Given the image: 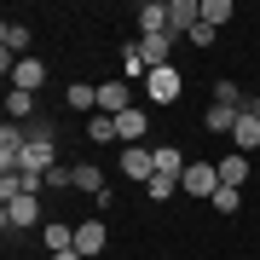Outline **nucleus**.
I'll return each instance as SVG.
<instances>
[{
	"mask_svg": "<svg viewBox=\"0 0 260 260\" xmlns=\"http://www.w3.org/2000/svg\"><path fill=\"white\" fill-rule=\"evenodd\" d=\"M179 191H185V197H197V203H214V191H220V162L191 156V168L179 174Z\"/></svg>",
	"mask_w": 260,
	"mask_h": 260,
	"instance_id": "f257e3e1",
	"label": "nucleus"
},
{
	"mask_svg": "<svg viewBox=\"0 0 260 260\" xmlns=\"http://www.w3.org/2000/svg\"><path fill=\"white\" fill-rule=\"evenodd\" d=\"M179 93H185L179 64H156V70L145 75V99H150V104H179Z\"/></svg>",
	"mask_w": 260,
	"mask_h": 260,
	"instance_id": "f03ea898",
	"label": "nucleus"
},
{
	"mask_svg": "<svg viewBox=\"0 0 260 260\" xmlns=\"http://www.w3.org/2000/svg\"><path fill=\"white\" fill-rule=\"evenodd\" d=\"M41 197H12V203H0V225H6V232H35L41 225Z\"/></svg>",
	"mask_w": 260,
	"mask_h": 260,
	"instance_id": "7ed1b4c3",
	"label": "nucleus"
},
{
	"mask_svg": "<svg viewBox=\"0 0 260 260\" xmlns=\"http://www.w3.org/2000/svg\"><path fill=\"white\" fill-rule=\"evenodd\" d=\"M6 87H18V93H41V87H47V64H41L35 52L18 58V64L6 70Z\"/></svg>",
	"mask_w": 260,
	"mask_h": 260,
	"instance_id": "20e7f679",
	"label": "nucleus"
},
{
	"mask_svg": "<svg viewBox=\"0 0 260 260\" xmlns=\"http://www.w3.org/2000/svg\"><path fill=\"white\" fill-rule=\"evenodd\" d=\"M121 174H127V179H139V185H150V174H156V150H150V145H121Z\"/></svg>",
	"mask_w": 260,
	"mask_h": 260,
	"instance_id": "39448f33",
	"label": "nucleus"
},
{
	"mask_svg": "<svg viewBox=\"0 0 260 260\" xmlns=\"http://www.w3.org/2000/svg\"><path fill=\"white\" fill-rule=\"evenodd\" d=\"M75 249H81L87 260H99L104 249H110V232H104V214H93V220L75 225Z\"/></svg>",
	"mask_w": 260,
	"mask_h": 260,
	"instance_id": "423d86ee",
	"label": "nucleus"
},
{
	"mask_svg": "<svg viewBox=\"0 0 260 260\" xmlns=\"http://www.w3.org/2000/svg\"><path fill=\"white\" fill-rule=\"evenodd\" d=\"M99 110H104V116H121V110H133V81H121V75L99 81Z\"/></svg>",
	"mask_w": 260,
	"mask_h": 260,
	"instance_id": "0eeeda50",
	"label": "nucleus"
},
{
	"mask_svg": "<svg viewBox=\"0 0 260 260\" xmlns=\"http://www.w3.org/2000/svg\"><path fill=\"white\" fill-rule=\"evenodd\" d=\"M203 23V0H168V29L179 41H191V29Z\"/></svg>",
	"mask_w": 260,
	"mask_h": 260,
	"instance_id": "6e6552de",
	"label": "nucleus"
},
{
	"mask_svg": "<svg viewBox=\"0 0 260 260\" xmlns=\"http://www.w3.org/2000/svg\"><path fill=\"white\" fill-rule=\"evenodd\" d=\"M139 47H145V64L156 70V64H174V47H179V35H174V29H156V35H139Z\"/></svg>",
	"mask_w": 260,
	"mask_h": 260,
	"instance_id": "1a4fd4ad",
	"label": "nucleus"
},
{
	"mask_svg": "<svg viewBox=\"0 0 260 260\" xmlns=\"http://www.w3.org/2000/svg\"><path fill=\"white\" fill-rule=\"evenodd\" d=\"M145 133H150V116L145 110H121L116 116V139L121 145H145Z\"/></svg>",
	"mask_w": 260,
	"mask_h": 260,
	"instance_id": "9d476101",
	"label": "nucleus"
},
{
	"mask_svg": "<svg viewBox=\"0 0 260 260\" xmlns=\"http://www.w3.org/2000/svg\"><path fill=\"white\" fill-rule=\"evenodd\" d=\"M232 145L243 150V156H254V150H260V116H249V110H237V127H232Z\"/></svg>",
	"mask_w": 260,
	"mask_h": 260,
	"instance_id": "9b49d317",
	"label": "nucleus"
},
{
	"mask_svg": "<svg viewBox=\"0 0 260 260\" xmlns=\"http://www.w3.org/2000/svg\"><path fill=\"white\" fill-rule=\"evenodd\" d=\"M220 185H232V191H243V185H249V156H243V150L220 156Z\"/></svg>",
	"mask_w": 260,
	"mask_h": 260,
	"instance_id": "f8f14e48",
	"label": "nucleus"
},
{
	"mask_svg": "<svg viewBox=\"0 0 260 260\" xmlns=\"http://www.w3.org/2000/svg\"><path fill=\"white\" fill-rule=\"evenodd\" d=\"M6 121L29 127V121H35V93H18V87H6Z\"/></svg>",
	"mask_w": 260,
	"mask_h": 260,
	"instance_id": "ddd939ff",
	"label": "nucleus"
},
{
	"mask_svg": "<svg viewBox=\"0 0 260 260\" xmlns=\"http://www.w3.org/2000/svg\"><path fill=\"white\" fill-rule=\"evenodd\" d=\"M145 75H150L145 47H139V41H127V47H121V81H145Z\"/></svg>",
	"mask_w": 260,
	"mask_h": 260,
	"instance_id": "4468645a",
	"label": "nucleus"
},
{
	"mask_svg": "<svg viewBox=\"0 0 260 260\" xmlns=\"http://www.w3.org/2000/svg\"><path fill=\"white\" fill-rule=\"evenodd\" d=\"M185 168H191V156H185V150H179V145H156V174L179 179V174H185Z\"/></svg>",
	"mask_w": 260,
	"mask_h": 260,
	"instance_id": "2eb2a0df",
	"label": "nucleus"
},
{
	"mask_svg": "<svg viewBox=\"0 0 260 260\" xmlns=\"http://www.w3.org/2000/svg\"><path fill=\"white\" fill-rule=\"evenodd\" d=\"M41 243H47V254H64V249H75V225H64V220L41 225Z\"/></svg>",
	"mask_w": 260,
	"mask_h": 260,
	"instance_id": "dca6fc26",
	"label": "nucleus"
},
{
	"mask_svg": "<svg viewBox=\"0 0 260 260\" xmlns=\"http://www.w3.org/2000/svg\"><path fill=\"white\" fill-rule=\"evenodd\" d=\"M64 104H70V110H93V116H99V87L70 81V87H64Z\"/></svg>",
	"mask_w": 260,
	"mask_h": 260,
	"instance_id": "f3484780",
	"label": "nucleus"
},
{
	"mask_svg": "<svg viewBox=\"0 0 260 260\" xmlns=\"http://www.w3.org/2000/svg\"><path fill=\"white\" fill-rule=\"evenodd\" d=\"M156 29H168V0H145L139 6V35H156Z\"/></svg>",
	"mask_w": 260,
	"mask_h": 260,
	"instance_id": "a211bd4d",
	"label": "nucleus"
},
{
	"mask_svg": "<svg viewBox=\"0 0 260 260\" xmlns=\"http://www.w3.org/2000/svg\"><path fill=\"white\" fill-rule=\"evenodd\" d=\"M75 191H87V197H93V203L104 197V174H99L93 162H75Z\"/></svg>",
	"mask_w": 260,
	"mask_h": 260,
	"instance_id": "6ab92c4d",
	"label": "nucleus"
},
{
	"mask_svg": "<svg viewBox=\"0 0 260 260\" xmlns=\"http://www.w3.org/2000/svg\"><path fill=\"white\" fill-rule=\"evenodd\" d=\"M203 127H208V133H220V139H232V127H237V110L214 104V110H203Z\"/></svg>",
	"mask_w": 260,
	"mask_h": 260,
	"instance_id": "aec40b11",
	"label": "nucleus"
},
{
	"mask_svg": "<svg viewBox=\"0 0 260 260\" xmlns=\"http://www.w3.org/2000/svg\"><path fill=\"white\" fill-rule=\"evenodd\" d=\"M87 139H93V145H121L116 139V116H104V110L87 116Z\"/></svg>",
	"mask_w": 260,
	"mask_h": 260,
	"instance_id": "412c9836",
	"label": "nucleus"
},
{
	"mask_svg": "<svg viewBox=\"0 0 260 260\" xmlns=\"http://www.w3.org/2000/svg\"><path fill=\"white\" fill-rule=\"evenodd\" d=\"M232 18H237V6H232V0H203V23H208V29H225Z\"/></svg>",
	"mask_w": 260,
	"mask_h": 260,
	"instance_id": "4be33fe9",
	"label": "nucleus"
},
{
	"mask_svg": "<svg viewBox=\"0 0 260 260\" xmlns=\"http://www.w3.org/2000/svg\"><path fill=\"white\" fill-rule=\"evenodd\" d=\"M150 203H174V191H179V179H168V174H150Z\"/></svg>",
	"mask_w": 260,
	"mask_h": 260,
	"instance_id": "5701e85b",
	"label": "nucleus"
},
{
	"mask_svg": "<svg viewBox=\"0 0 260 260\" xmlns=\"http://www.w3.org/2000/svg\"><path fill=\"white\" fill-rule=\"evenodd\" d=\"M214 104H225V110H243V87H237V81H214Z\"/></svg>",
	"mask_w": 260,
	"mask_h": 260,
	"instance_id": "b1692460",
	"label": "nucleus"
},
{
	"mask_svg": "<svg viewBox=\"0 0 260 260\" xmlns=\"http://www.w3.org/2000/svg\"><path fill=\"white\" fill-rule=\"evenodd\" d=\"M214 208H220V214H237V208H243V191L220 185V191H214Z\"/></svg>",
	"mask_w": 260,
	"mask_h": 260,
	"instance_id": "393cba45",
	"label": "nucleus"
},
{
	"mask_svg": "<svg viewBox=\"0 0 260 260\" xmlns=\"http://www.w3.org/2000/svg\"><path fill=\"white\" fill-rule=\"evenodd\" d=\"M214 41H220V29H208V23H197V29H191V47H197V52H208Z\"/></svg>",
	"mask_w": 260,
	"mask_h": 260,
	"instance_id": "a878e982",
	"label": "nucleus"
},
{
	"mask_svg": "<svg viewBox=\"0 0 260 260\" xmlns=\"http://www.w3.org/2000/svg\"><path fill=\"white\" fill-rule=\"evenodd\" d=\"M29 139H58V133H52V116H35V121H29Z\"/></svg>",
	"mask_w": 260,
	"mask_h": 260,
	"instance_id": "bb28decb",
	"label": "nucleus"
},
{
	"mask_svg": "<svg viewBox=\"0 0 260 260\" xmlns=\"http://www.w3.org/2000/svg\"><path fill=\"white\" fill-rule=\"evenodd\" d=\"M243 110H249V116H260V93H249V99H243Z\"/></svg>",
	"mask_w": 260,
	"mask_h": 260,
	"instance_id": "cd10ccee",
	"label": "nucleus"
},
{
	"mask_svg": "<svg viewBox=\"0 0 260 260\" xmlns=\"http://www.w3.org/2000/svg\"><path fill=\"white\" fill-rule=\"evenodd\" d=\"M47 260H87L81 249H64V254H47Z\"/></svg>",
	"mask_w": 260,
	"mask_h": 260,
	"instance_id": "c85d7f7f",
	"label": "nucleus"
}]
</instances>
